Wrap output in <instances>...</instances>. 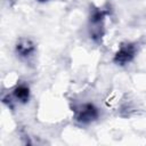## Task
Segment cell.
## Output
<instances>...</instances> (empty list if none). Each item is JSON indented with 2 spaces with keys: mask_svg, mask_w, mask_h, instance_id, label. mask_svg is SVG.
Returning <instances> with one entry per match:
<instances>
[{
  "mask_svg": "<svg viewBox=\"0 0 146 146\" xmlns=\"http://www.w3.org/2000/svg\"><path fill=\"white\" fill-rule=\"evenodd\" d=\"M132 56V50L130 48H123L119 54H117V59L122 63L127 62L130 59V57Z\"/></svg>",
  "mask_w": 146,
  "mask_h": 146,
  "instance_id": "obj_1",
  "label": "cell"
}]
</instances>
